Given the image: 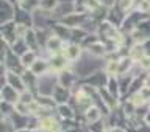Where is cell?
Segmentation results:
<instances>
[{
	"label": "cell",
	"instance_id": "6da1fadb",
	"mask_svg": "<svg viewBox=\"0 0 150 132\" xmlns=\"http://www.w3.org/2000/svg\"><path fill=\"white\" fill-rule=\"evenodd\" d=\"M100 118V112H98L97 107H91V109L86 110V120L89 123H94V121H97Z\"/></svg>",
	"mask_w": 150,
	"mask_h": 132
},
{
	"label": "cell",
	"instance_id": "7a4b0ae2",
	"mask_svg": "<svg viewBox=\"0 0 150 132\" xmlns=\"http://www.w3.org/2000/svg\"><path fill=\"white\" fill-rule=\"evenodd\" d=\"M47 47H49V50L56 51V50H59V47H61V41L56 36L49 37V41H47Z\"/></svg>",
	"mask_w": 150,
	"mask_h": 132
},
{
	"label": "cell",
	"instance_id": "3957f363",
	"mask_svg": "<svg viewBox=\"0 0 150 132\" xmlns=\"http://www.w3.org/2000/svg\"><path fill=\"white\" fill-rule=\"evenodd\" d=\"M78 54H80V48L77 45H70L67 50H66V56H67L69 59H75V58H78Z\"/></svg>",
	"mask_w": 150,
	"mask_h": 132
},
{
	"label": "cell",
	"instance_id": "277c9868",
	"mask_svg": "<svg viewBox=\"0 0 150 132\" xmlns=\"http://www.w3.org/2000/svg\"><path fill=\"white\" fill-rule=\"evenodd\" d=\"M41 126L45 131H52V129L56 128V121L53 118H44V120H42V123H41Z\"/></svg>",
	"mask_w": 150,
	"mask_h": 132
},
{
	"label": "cell",
	"instance_id": "5b68a950",
	"mask_svg": "<svg viewBox=\"0 0 150 132\" xmlns=\"http://www.w3.org/2000/svg\"><path fill=\"white\" fill-rule=\"evenodd\" d=\"M131 56L136 59H142L144 58V50H142V47L138 45V47H133V50H131Z\"/></svg>",
	"mask_w": 150,
	"mask_h": 132
},
{
	"label": "cell",
	"instance_id": "8992f818",
	"mask_svg": "<svg viewBox=\"0 0 150 132\" xmlns=\"http://www.w3.org/2000/svg\"><path fill=\"white\" fill-rule=\"evenodd\" d=\"M56 5H58L56 0H42L41 2V6L44 9H53V8H56Z\"/></svg>",
	"mask_w": 150,
	"mask_h": 132
},
{
	"label": "cell",
	"instance_id": "52a82bcc",
	"mask_svg": "<svg viewBox=\"0 0 150 132\" xmlns=\"http://www.w3.org/2000/svg\"><path fill=\"white\" fill-rule=\"evenodd\" d=\"M38 3H39V0H21V5L25 9H30L31 6H36Z\"/></svg>",
	"mask_w": 150,
	"mask_h": 132
},
{
	"label": "cell",
	"instance_id": "ba28073f",
	"mask_svg": "<svg viewBox=\"0 0 150 132\" xmlns=\"http://www.w3.org/2000/svg\"><path fill=\"white\" fill-rule=\"evenodd\" d=\"M84 3L88 9H97L100 6V0H84Z\"/></svg>",
	"mask_w": 150,
	"mask_h": 132
},
{
	"label": "cell",
	"instance_id": "9c48e42d",
	"mask_svg": "<svg viewBox=\"0 0 150 132\" xmlns=\"http://www.w3.org/2000/svg\"><path fill=\"white\" fill-rule=\"evenodd\" d=\"M33 59H35V54H33V53H23V56H22V64L30 65V64L33 62Z\"/></svg>",
	"mask_w": 150,
	"mask_h": 132
},
{
	"label": "cell",
	"instance_id": "30bf717a",
	"mask_svg": "<svg viewBox=\"0 0 150 132\" xmlns=\"http://www.w3.org/2000/svg\"><path fill=\"white\" fill-rule=\"evenodd\" d=\"M45 67H47L45 62H39V61H38V62L33 65V72H35V73H42L45 70Z\"/></svg>",
	"mask_w": 150,
	"mask_h": 132
},
{
	"label": "cell",
	"instance_id": "8fae6325",
	"mask_svg": "<svg viewBox=\"0 0 150 132\" xmlns=\"http://www.w3.org/2000/svg\"><path fill=\"white\" fill-rule=\"evenodd\" d=\"M52 65H53L56 70H59V68L64 65V58H59V56H56V58L53 59V62H52Z\"/></svg>",
	"mask_w": 150,
	"mask_h": 132
},
{
	"label": "cell",
	"instance_id": "7c38bea8",
	"mask_svg": "<svg viewBox=\"0 0 150 132\" xmlns=\"http://www.w3.org/2000/svg\"><path fill=\"white\" fill-rule=\"evenodd\" d=\"M11 81H13L14 87H16L17 90H22V82H21V79L16 78V76H13V75H9V82H11Z\"/></svg>",
	"mask_w": 150,
	"mask_h": 132
},
{
	"label": "cell",
	"instance_id": "4fadbf2b",
	"mask_svg": "<svg viewBox=\"0 0 150 132\" xmlns=\"http://www.w3.org/2000/svg\"><path fill=\"white\" fill-rule=\"evenodd\" d=\"M91 50L94 51V53H98V54H103V53H105V48H103V45H92Z\"/></svg>",
	"mask_w": 150,
	"mask_h": 132
},
{
	"label": "cell",
	"instance_id": "5bb4252c",
	"mask_svg": "<svg viewBox=\"0 0 150 132\" xmlns=\"http://www.w3.org/2000/svg\"><path fill=\"white\" fill-rule=\"evenodd\" d=\"M150 8V0H142L139 5V9L141 11H147V9Z\"/></svg>",
	"mask_w": 150,
	"mask_h": 132
},
{
	"label": "cell",
	"instance_id": "9a60e30c",
	"mask_svg": "<svg viewBox=\"0 0 150 132\" xmlns=\"http://www.w3.org/2000/svg\"><path fill=\"white\" fill-rule=\"evenodd\" d=\"M139 62H141V65H142V68H149L150 67V58H145V56H144Z\"/></svg>",
	"mask_w": 150,
	"mask_h": 132
},
{
	"label": "cell",
	"instance_id": "2e32d148",
	"mask_svg": "<svg viewBox=\"0 0 150 132\" xmlns=\"http://www.w3.org/2000/svg\"><path fill=\"white\" fill-rule=\"evenodd\" d=\"M16 34H17V36L25 34V27H23V25H17V28H16Z\"/></svg>",
	"mask_w": 150,
	"mask_h": 132
},
{
	"label": "cell",
	"instance_id": "e0dca14e",
	"mask_svg": "<svg viewBox=\"0 0 150 132\" xmlns=\"http://www.w3.org/2000/svg\"><path fill=\"white\" fill-rule=\"evenodd\" d=\"M131 3H133V0H122L120 6H122V9H128V6Z\"/></svg>",
	"mask_w": 150,
	"mask_h": 132
},
{
	"label": "cell",
	"instance_id": "ac0fdd59",
	"mask_svg": "<svg viewBox=\"0 0 150 132\" xmlns=\"http://www.w3.org/2000/svg\"><path fill=\"white\" fill-rule=\"evenodd\" d=\"M145 87H147V89H150V75L147 76V79H145Z\"/></svg>",
	"mask_w": 150,
	"mask_h": 132
},
{
	"label": "cell",
	"instance_id": "d6986e66",
	"mask_svg": "<svg viewBox=\"0 0 150 132\" xmlns=\"http://www.w3.org/2000/svg\"><path fill=\"white\" fill-rule=\"evenodd\" d=\"M112 132H124V131H122V129H114Z\"/></svg>",
	"mask_w": 150,
	"mask_h": 132
}]
</instances>
